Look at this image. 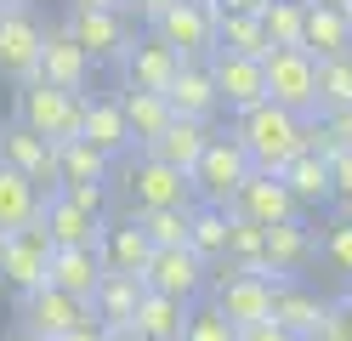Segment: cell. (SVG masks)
<instances>
[{
	"instance_id": "2",
	"label": "cell",
	"mask_w": 352,
	"mask_h": 341,
	"mask_svg": "<svg viewBox=\"0 0 352 341\" xmlns=\"http://www.w3.org/2000/svg\"><path fill=\"white\" fill-rule=\"evenodd\" d=\"M261 85H267V103L313 120L318 114V63L301 52V45H267L261 57Z\"/></svg>"
},
{
	"instance_id": "7",
	"label": "cell",
	"mask_w": 352,
	"mask_h": 341,
	"mask_svg": "<svg viewBox=\"0 0 352 341\" xmlns=\"http://www.w3.org/2000/svg\"><path fill=\"white\" fill-rule=\"evenodd\" d=\"M125 194H131V216L137 211H170V205H193V182H188V171L165 165V159L137 154L125 171Z\"/></svg>"
},
{
	"instance_id": "31",
	"label": "cell",
	"mask_w": 352,
	"mask_h": 341,
	"mask_svg": "<svg viewBox=\"0 0 352 341\" xmlns=\"http://www.w3.org/2000/svg\"><path fill=\"white\" fill-rule=\"evenodd\" d=\"M120 114H125L131 148H148L153 136L170 125V103H165V91H125V97H120Z\"/></svg>"
},
{
	"instance_id": "5",
	"label": "cell",
	"mask_w": 352,
	"mask_h": 341,
	"mask_svg": "<svg viewBox=\"0 0 352 341\" xmlns=\"http://www.w3.org/2000/svg\"><path fill=\"white\" fill-rule=\"evenodd\" d=\"M210 307L228 318L233 330H256V324H267L273 318V290L278 285H267V279H250V273H239V267H222L216 273L210 267Z\"/></svg>"
},
{
	"instance_id": "21",
	"label": "cell",
	"mask_w": 352,
	"mask_h": 341,
	"mask_svg": "<svg viewBox=\"0 0 352 341\" xmlns=\"http://www.w3.org/2000/svg\"><path fill=\"white\" fill-rule=\"evenodd\" d=\"M301 52L313 57V63L346 57V52H352V12L313 6V0H307V17H301Z\"/></svg>"
},
{
	"instance_id": "38",
	"label": "cell",
	"mask_w": 352,
	"mask_h": 341,
	"mask_svg": "<svg viewBox=\"0 0 352 341\" xmlns=\"http://www.w3.org/2000/svg\"><path fill=\"white\" fill-rule=\"evenodd\" d=\"M318 256L336 267L341 279H352V216H336V222L318 234Z\"/></svg>"
},
{
	"instance_id": "45",
	"label": "cell",
	"mask_w": 352,
	"mask_h": 341,
	"mask_svg": "<svg viewBox=\"0 0 352 341\" xmlns=\"http://www.w3.org/2000/svg\"><path fill=\"white\" fill-rule=\"evenodd\" d=\"M57 341H108V335H102V324H80V330H69V335H57Z\"/></svg>"
},
{
	"instance_id": "47",
	"label": "cell",
	"mask_w": 352,
	"mask_h": 341,
	"mask_svg": "<svg viewBox=\"0 0 352 341\" xmlns=\"http://www.w3.org/2000/svg\"><path fill=\"white\" fill-rule=\"evenodd\" d=\"M6 341H46V335H34V330H23V324H17V330H12Z\"/></svg>"
},
{
	"instance_id": "22",
	"label": "cell",
	"mask_w": 352,
	"mask_h": 341,
	"mask_svg": "<svg viewBox=\"0 0 352 341\" xmlns=\"http://www.w3.org/2000/svg\"><path fill=\"white\" fill-rule=\"evenodd\" d=\"M80 143H91L102 159H125L131 154V131H125L120 97H85V108H80Z\"/></svg>"
},
{
	"instance_id": "8",
	"label": "cell",
	"mask_w": 352,
	"mask_h": 341,
	"mask_svg": "<svg viewBox=\"0 0 352 341\" xmlns=\"http://www.w3.org/2000/svg\"><path fill=\"white\" fill-rule=\"evenodd\" d=\"M176 57H210L216 52V6L210 0H176L148 23Z\"/></svg>"
},
{
	"instance_id": "44",
	"label": "cell",
	"mask_w": 352,
	"mask_h": 341,
	"mask_svg": "<svg viewBox=\"0 0 352 341\" xmlns=\"http://www.w3.org/2000/svg\"><path fill=\"white\" fill-rule=\"evenodd\" d=\"M125 6H137V12H142V17L153 23V17H160L165 6H176V0H125Z\"/></svg>"
},
{
	"instance_id": "54",
	"label": "cell",
	"mask_w": 352,
	"mask_h": 341,
	"mask_svg": "<svg viewBox=\"0 0 352 341\" xmlns=\"http://www.w3.org/2000/svg\"><path fill=\"white\" fill-rule=\"evenodd\" d=\"M210 6H216V0H210Z\"/></svg>"
},
{
	"instance_id": "4",
	"label": "cell",
	"mask_w": 352,
	"mask_h": 341,
	"mask_svg": "<svg viewBox=\"0 0 352 341\" xmlns=\"http://www.w3.org/2000/svg\"><path fill=\"white\" fill-rule=\"evenodd\" d=\"M250 171H256V165L245 159V148L233 143V131H210L205 154L193 159V171H188L193 199H199V205H233V194L245 188Z\"/></svg>"
},
{
	"instance_id": "3",
	"label": "cell",
	"mask_w": 352,
	"mask_h": 341,
	"mask_svg": "<svg viewBox=\"0 0 352 341\" xmlns=\"http://www.w3.org/2000/svg\"><path fill=\"white\" fill-rule=\"evenodd\" d=\"M80 108H85V91H57L46 80L17 85V125H29L34 136H46V143L80 136Z\"/></svg>"
},
{
	"instance_id": "29",
	"label": "cell",
	"mask_w": 352,
	"mask_h": 341,
	"mask_svg": "<svg viewBox=\"0 0 352 341\" xmlns=\"http://www.w3.org/2000/svg\"><path fill=\"white\" fill-rule=\"evenodd\" d=\"M137 302H142V279L137 273H108L102 267V279H97V290H91V318L97 324H131V313H137Z\"/></svg>"
},
{
	"instance_id": "13",
	"label": "cell",
	"mask_w": 352,
	"mask_h": 341,
	"mask_svg": "<svg viewBox=\"0 0 352 341\" xmlns=\"http://www.w3.org/2000/svg\"><path fill=\"white\" fill-rule=\"evenodd\" d=\"M17 313H23V330L46 335V341L69 335V330H80V324H97V318H91V302H80V296L57 290V285H40V290H29V296H17Z\"/></svg>"
},
{
	"instance_id": "12",
	"label": "cell",
	"mask_w": 352,
	"mask_h": 341,
	"mask_svg": "<svg viewBox=\"0 0 352 341\" xmlns=\"http://www.w3.org/2000/svg\"><path fill=\"white\" fill-rule=\"evenodd\" d=\"M40 45H46V23L29 6H0V80H34Z\"/></svg>"
},
{
	"instance_id": "26",
	"label": "cell",
	"mask_w": 352,
	"mask_h": 341,
	"mask_svg": "<svg viewBox=\"0 0 352 341\" xmlns=\"http://www.w3.org/2000/svg\"><path fill=\"white\" fill-rule=\"evenodd\" d=\"M210 131H216V125H205V120H182V114H170V125H165L160 136H153V143H148L142 154L165 159V165H176V171H193V159L205 154Z\"/></svg>"
},
{
	"instance_id": "39",
	"label": "cell",
	"mask_w": 352,
	"mask_h": 341,
	"mask_svg": "<svg viewBox=\"0 0 352 341\" xmlns=\"http://www.w3.org/2000/svg\"><path fill=\"white\" fill-rule=\"evenodd\" d=\"M182 341H239V330L210 302H193L188 307V324H182Z\"/></svg>"
},
{
	"instance_id": "42",
	"label": "cell",
	"mask_w": 352,
	"mask_h": 341,
	"mask_svg": "<svg viewBox=\"0 0 352 341\" xmlns=\"http://www.w3.org/2000/svg\"><path fill=\"white\" fill-rule=\"evenodd\" d=\"M313 341H352V313H346V302H329V313H324V324L313 330Z\"/></svg>"
},
{
	"instance_id": "50",
	"label": "cell",
	"mask_w": 352,
	"mask_h": 341,
	"mask_svg": "<svg viewBox=\"0 0 352 341\" xmlns=\"http://www.w3.org/2000/svg\"><path fill=\"white\" fill-rule=\"evenodd\" d=\"M0 6H29V0H0Z\"/></svg>"
},
{
	"instance_id": "10",
	"label": "cell",
	"mask_w": 352,
	"mask_h": 341,
	"mask_svg": "<svg viewBox=\"0 0 352 341\" xmlns=\"http://www.w3.org/2000/svg\"><path fill=\"white\" fill-rule=\"evenodd\" d=\"M46 267H52V239L46 227L29 222V227H12L6 234V250H0V285L12 296H29L46 285Z\"/></svg>"
},
{
	"instance_id": "40",
	"label": "cell",
	"mask_w": 352,
	"mask_h": 341,
	"mask_svg": "<svg viewBox=\"0 0 352 341\" xmlns=\"http://www.w3.org/2000/svg\"><path fill=\"white\" fill-rule=\"evenodd\" d=\"M261 239H267V227H256V222H245V216H233L222 262H233V267H245V262H261Z\"/></svg>"
},
{
	"instance_id": "51",
	"label": "cell",
	"mask_w": 352,
	"mask_h": 341,
	"mask_svg": "<svg viewBox=\"0 0 352 341\" xmlns=\"http://www.w3.org/2000/svg\"><path fill=\"white\" fill-rule=\"evenodd\" d=\"M341 302H352V279H346V296H341Z\"/></svg>"
},
{
	"instance_id": "1",
	"label": "cell",
	"mask_w": 352,
	"mask_h": 341,
	"mask_svg": "<svg viewBox=\"0 0 352 341\" xmlns=\"http://www.w3.org/2000/svg\"><path fill=\"white\" fill-rule=\"evenodd\" d=\"M233 143L245 148V159L256 171H284L290 159L307 148V120L290 108H278V103H256L245 114H233Z\"/></svg>"
},
{
	"instance_id": "18",
	"label": "cell",
	"mask_w": 352,
	"mask_h": 341,
	"mask_svg": "<svg viewBox=\"0 0 352 341\" xmlns=\"http://www.w3.org/2000/svg\"><path fill=\"white\" fill-rule=\"evenodd\" d=\"M0 165H12L17 176H29L34 188H52L57 182V143L34 136L29 125H0Z\"/></svg>"
},
{
	"instance_id": "49",
	"label": "cell",
	"mask_w": 352,
	"mask_h": 341,
	"mask_svg": "<svg viewBox=\"0 0 352 341\" xmlns=\"http://www.w3.org/2000/svg\"><path fill=\"white\" fill-rule=\"evenodd\" d=\"M74 6H125V0H74Z\"/></svg>"
},
{
	"instance_id": "24",
	"label": "cell",
	"mask_w": 352,
	"mask_h": 341,
	"mask_svg": "<svg viewBox=\"0 0 352 341\" xmlns=\"http://www.w3.org/2000/svg\"><path fill=\"white\" fill-rule=\"evenodd\" d=\"M148 256H153V245H148V234L137 222H102V234H97V262L108 267V273H137L142 279V267H148Z\"/></svg>"
},
{
	"instance_id": "27",
	"label": "cell",
	"mask_w": 352,
	"mask_h": 341,
	"mask_svg": "<svg viewBox=\"0 0 352 341\" xmlns=\"http://www.w3.org/2000/svg\"><path fill=\"white\" fill-rule=\"evenodd\" d=\"M188 307L193 302H176V296H160V290H142L137 313H131V330L137 341H182V324H188Z\"/></svg>"
},
{
	"instance_id": "36",
	"label": "cell",
	"mask_w": 352,
	"mask_h": 341,
	"mask_svg": "<svg viewBox=\"0 0 352 341\" xmlns=\"http://www.w3.org/2000/svg\"><path fill=\"white\" fill-rule=\"evenodd\" d=\"M193 205H199V199H193ZM193 205H170V211H137L131 222L148 234L153 250H170V245H188V211H193Z\"/></svg>"
},
{
	"instance_id": "41",
	"label": "cell",
	"mask_w": 352,
	"mask_h": 341,
	"mask_svg": "<svg viewBox=\"0 0 352 341\" xmlns=\"http://www.w3.org/2000/svg\"><path fill=\"white\" fill-rule=\"evenodd\" d=\"M324 159H329V205H336L341 216H352V148L324 154Z\"/></svg>"
},
{
	"instance_id": "37",
	"label": "cell",
	"mask_w": 352,
	"mask_h": 341,
	"mask_svg": "<svg viewBox=\"0 0 352 341\" xmlns=\"http://www.w3.org/2000/svg\"><path fill=\"white\" fill-rule=\"evenodd\" d=\"M324 108H352V52L318 63V114Z\"/></svg>"
},
{
	"instance_id": "52",
	"label": "cell",
	"mask_w": 352,
	"mask_h": 341,
	"mask_svg": "<svg viewBox=\"0 0 352 341\" xmlns=\"http://www.w3.org/2000/svg\"><path fill=\"white\" fill-rule=\"evenodd\" d=\"M0 250H6V227H0Z\"/></svg>"
},
{
	"instance_id": "23",
	"label": "cell",
	"mask_w": 352,
	"mask_h": 341,
	"mask_svg": "<svg viewBox=\"0 0 352 341\" xmlns=\"http://www.w3.org/2000/svg\"><path fill=\"white\" fill-rule=\"evenodd\" d=\"M324 313H329V296L307 290V285L296 279V285H278V290H273V318H267V324L290 330V335H301V341H313V330L324 324Z\"/></svg>"
},
{
	"instance_id": "48",
	"label": "cell",
	"mask_w": 352,
	"mask_h": 341,
	"mask_svg": "<svg viewBox=\"0 0 352 341\" xmlns=\"http://www.w3.org/2000/svg\"><path fill=\"white\" fill-rule=\"evenodd\" d=\"M313 6H336V12H352V0H313Z\"/></svg>"
},
{
	"instance_id": "11",
	"label": "cell",
	"mask_w": 352,
	"mask_h": 341,
	"mask_svg": "<svg viewBox=\"0 0 352 341\" xmlns=\"http://www.w3.org/2000/svg\"><path fill=\"white\" fill-rule=\"evenodd\" d=\"M210 285V262L188 245H170V250H153L148 267H142V290H160V296H176V302H199Z\"/></svg>"
},
{
	"instance_id": "25",
	"label": "cell",
	"mask_w": 352,
	"mask_h": 341,
	"mask_svg": "<svg viewBox=\"0 0 352 341\" xmlns=\"http://www.w3.org/2000/svg\"><path fill=\"white\" fill-rule=\"evenodd\" d=\"M102 279V262H97V245H52V267H46V285L91 302V290Z\"/></svg>"
},
{
	"instance_id": "19",
	"label": "cell",
	"mask_w": 352,
	"mask_h": 341,
	"mask_svg": "<svg viewBox=\"0 0 352 341\" xmlns=\"http://www.w3.org/2000/svg\"><path fill=\"white\" fill-rule=\"evenodd\" d=\"M34 80H46L57 91H85V80H91V57L80 52V45L69 40V29H46V45H40V63H34Z\"/></svg>"
},
{
	"instance_id": "46",
	"label": "cell",
	"mask_w": 352,
	"mask_h": 341,
	"mask_svg": "<svg viewBox=\"0 0 352 341\" xmlns=\"http://www.w3.org/2000/svg\"><path fill=\"white\" fill-rule=\"evenodd\" d=\"M222 12H261V0H216Z\"/></svg>"
},
{
	"instance_id": "9",
	"label": "cell",
	"mask_w": 352,
	"mask_h": 341,
	"mask_svg": "<svg viewBox=\"0 0 352 341\" xmlns=\"http://www.w3.org/2000/svg\"><path fill=\"white\" fill-rule=\"evenodd\" d=\"M261 262H267L273 285H296L307 267L318 262V227L307 216H290V222H273L267 239H261Z\"/></svg>"
},
{
	"instance_id": "17",
	"label": "cell",
	"mask_w": 352,
	"mask_h": 341,
	"mask_svg": "<svg viewBox=\"0 0 352 341\" xmlns=\"http://www.w3.org/2000/svg\"><path fill=\"white\" fill-rule=\"evenodd\" d=\"M210 80L216 97H222L228 114H245L256 103H267V85H261V57H233V52H210Z\"/></svg>"
},
{
	"instance_id": "33",
	"label": "cell",
	"mask_w": 352,
	"mask_h": 341,
	"mask_svg": "<svg viewBox=\"0 0 352 341\" xmlns=\"http://www.w3.org/2000/svg\"><path fill=\"white\" fill-rule=\"evenodd\" d=\"M216 52H233V57H267L261 17H256V12H222V6H216Z\"/></svg>"
},
{
	"instance_id": "15",
	"label": "cell",
	"mask_w": 352,
	"mask_h": 341,
	"mask_svg": "<svg viewBox=\"0 0 352 341\" xmlns=\"http://www.w3.org/2000/svg\"><path fill=\"white\" fill-rule=\"evenodd\" d=\"M165 103H170V114H182V120H205V125H216L222 97H216L210 63H205V57H182V63H176V74H170V85H165Z\"/></svg>"
},
{
	"instance_id": "53",
	"label": "cell",
	"mask_w": 352,
	"mask_h": 341,
	"mask_svg": "<svg viewBox=\"0 0 352 341\" xmlns=\"http://www.w3.org/2000/svg\"><path fill=\"white\" fill-rule=\"evenodd\" d=\"M346 313H352V302H346Z\"/></svg>"
},
{
	"instance_id": "43",
	"label": "cell",
	"mask_w": 352,
	"mask_h": 341,
	"mask_svg": "<svg viewBox=\"0 0 352 341\" xmlns=\"http://www.w3.org/2000/svg\"><path fill=\"white\" fill-rule=\"evenodd\" d=\"M239 341H301V335L278 330V324H256V330H239Z\"/></svg>"
},
{
	"instance_id": "16",
	"label": "cell",
	"mask_w": 352,
	"mask_h": 341,
	"mask_svg": "<svg viewBox=\"0 0 352 341\" xmlns=\"http://www.w3.org/2000/svg\"><path fill=\"white\" fill-rule=\"evenodd\" d=\"M228 211H233V216H245V222H256V227H273V222L301 216V205H296L290 188H284V176H273V171H250V176H245V188L233 194Z\"/></svg>"
},
{
	"instance_id": "6",
	"label": "cell",
	"mask_w": 352,
	"mask_h": 341,
	"mask_svg": "<svg viewBox=\"0 0 352 341\" xmlns=\"http://www.w3.org/2000/svg\"><path fill=\"white\" fill-rule=\"evenodd\" d=\"M63 29H69V40L80 45L85 57H91V68H97V63H120V57L131 52L125 6H69Z\"/></svg>"
},
{
	"instance_id": "14",
	"label": "cell",
	"mask_w": 352,
	"mask_h": 341,
	"mask_svg": "<svg viewBox=\"0 0 352 341\" xmlns=\"http://www.w3.org/2000/svg\"><path fill=\"white\" fill-rule=\"evenodd\" d=\"M40 227H46L52 245H97L102 234V211H91V205H80L69 188H46L40 194Z\"/></svg>"
},
{
	"instance_id": "35",
	"label": "cell",
	"mask_w": 352,
	"mask_h": 341,
	"mask_svg": "<svg viewBox=\"0 0 352 341\" xmlns=\"http://www.w3.org/2000/svg\"><path fill=\"white\" fill-rule=\"evenodd\" d=\"M261 34L267 45H301V17H307V0H261Z\"/></svg>"
},
{
	"instance_id": "30",
	"label": "cell",
	"mask_w": 352,
	"mask_h": 341,
	"mask_svg": "<svg viewBox=\"0 0 352 341\" xmlns=\"http://www.w3.org/2000/svg\"><path fill=\"white\" fill-rule=\"evenodd\" d=\"M278 176H284V188L296 194L301 211H318V205H329V159H324L318 148H301Z\"/></svg>"
},
{
	"instance_id": "34",
	"label": "cell",
	"mask_w": 352,
	"mask_h": 341,
	"mask_svg": "<svg viewBox=\"0 0 352 341\" xmlns=\"http://www.w3.org/2000/svg\"><path fill=\"white\" fill-rule=\"evenodd\" d=\"M34 216H40V188L12 165H0V227L12 234V227H29Z\"/></svg>"
},
{
	"instance_id": "28",
	"label": "cell",
	"mask_w": 352,
	"mask_h": 341,
	"mask_svg": "<svg viewBox=\"0 0 352 341\" xmlns=\"http://www.w3.org/2000/svg\"><path fill=\"white\" fill-rule=\"evenodd\" d=\"M108 171H114V159H102L91 143L69 136V143H57V182H52V188H97L102 194Z\"/></svg>"
},
{
	"instance_id": "32",
	"label": "cell",
	"mask_w": 352,
	"mask_h": 341,
	"mask_svg": "<svg viewBox=\"0 0 352 341\" xmlns=\"http://www.w3.org/2000/svg\"><path fill=\"white\" fill-rule=\"evenodd\" d=\"M228 227H233L228 205H193V211H188V250H199V256L216 267L222 250H228Z\"/></svg>"
},
{
	"instance_id": "20",
	"label": "cell",
	"mask_w": 352,
	"mask_h": 341,
	"mask_svg": "<svg viewBox=\"0 0 352 341\" xmlns=\"http://www.w3.org/2000/svg\"><path fill=\"white\" fill-rule=\"evenodd\" d=\"M176 63H182V57H176L153 29L137 34V40H131V52L120 57V68H125V91H165L170 74H176Z\"/></svg>"
}]
</instances>
